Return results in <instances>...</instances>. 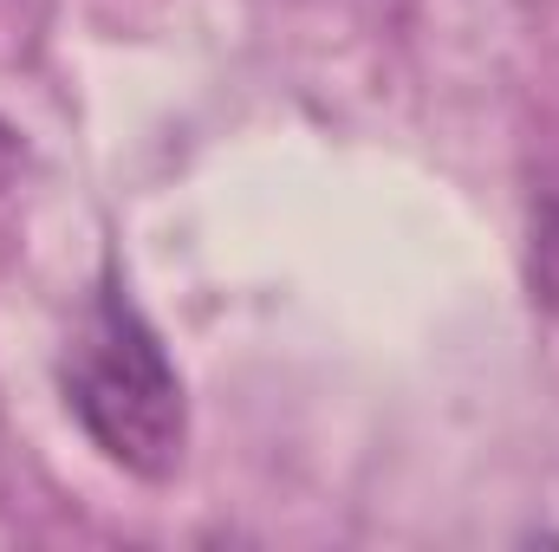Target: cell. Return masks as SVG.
Masks as SVG:
<instances>
[{
	"instance_id": "6da1fadb",
	"label": "cell",
	"mask_w": 559,
	"mask_h": 552,
	"mask_svg": "<svg viewBox=\"0 0 559 552\" xmlns=\"http://www.w3.org/2000/svg\"><path fill=\"white\" fill-rule=\"evenodd\" d=\"M66 410L85 429V442L124 468L131 481H169L189 448V391L163 345V332L143 319L118 267L92 286V305L59 358Z\"/></svg>"
},
{
	"instance_id": "7a4b0ae2",
	"label": "cell",
	"mask_w": 559,
	"mask_h": 552,
	"mask_svg": "<svg viewBox=\"0 0 559 552\" xmlns=\"http://www.w3.org/2000/svg\"><path fill=\"white\" fill-rule=\"evenodd\" d=\"M534 248H540V279H547V299L559 305V189L547 195V215L534 228Z\"/></svg>"
}]
</instances>
